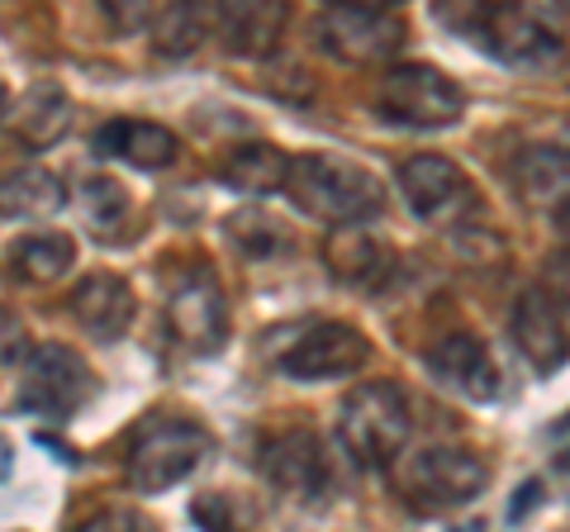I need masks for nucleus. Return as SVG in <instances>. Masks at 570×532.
Segmentation results:
<instances>
[{"label":"nucleus","mask_w":570,"mask_h":532,"mask_svg":"<svg viewBox=\"0 0 570 532\" xmlns=\"http://www.w3.org/2000/svg\"><path fill=\"white\" fill-rule=\"evenodd\" d=\"M285 195L314 219H328L337 228L366 224L385 209V186L366 167L347 162L333 152H299L291 157V176H285Z\"/></svg>","instance_id":"1"},{"label":"nucleus","mask_w":570,"mask_h":532,"mask_svg":"<svg viewBox=\"0 0 570 532\" xmlns=\"http://www.w3.org/2000/svg\"><path fill=\"white\" fill-rule=\"evenodd\" d=\"M337 437L347 456L366 471L390 466L409 442V400L395 381H366L337 410Z\"/></svg>","instance_id":"2"},{"label":"nucleus","mask_w":570,"mask_h":532,"mask_svg":"<svg viewBox=\"0 0 570 532\" xmlns=\"http://www.w3.org/2000/svg\"><path fill=\"white\" fill-rule=\"evenodd\" d=\"M376 110L404 129H452L466 110V91L428 62H400L376 81Z\"/></svg>","instance_id":"3"},{"label":"nucleus","mask_w":570,"mask_h":532,"mask_svg":"<svg viewBox=\"0 0 570 532\" xmlns=\"http://www.w3.org/2000/svg\"><path fill=\"white\" fill-rule=\"evenodd\" d=\"M209 456V433L190 418H148L129 442V485L138 494H163Z\"/></svg>","instance_id":"4"},{"label":"nucleus","mask_w":570,"mask_h":532,"mask_svg":"<svg viewBox=\"0 0 570 532\" xmlns=\"http://www.w3.org/2000/svg\"><path fill=\"white\" fill-rule=\"evenodd\" d=\"M438 14L448 29H461L499 62H547L561 52V39L538 14L513 10V6H448Z\"/></svg>","instance_id":"5"},{"label":"nucleus","mask_w":570,"mask_h":532,"mask_svg":"<svg viewBox=\"0 0 570 532\" xmlns=\"http://www.w3.org/2000/svg\"><path fill=\"white\" fill-rule=\"evenodd\" d=\"M318 48L337 62H381L400 48L404 39V14L385 0H333V6L318 10Z\"/></svg>","instance_id":"6"},{"label":"nucleus","mask_w":570,"mask_h":532,"mask_svg":"<svg viewBox=\"0 0 570 532\" xmlns=\"http://www.w3.org/2000/svg\"><path fill=\"white\" fill-rule=\"evenodd\" d=\"M490 485V466L461 447H423L400 466V490L419 513L471 504Z\"/></svg>","instance_id":"7"},{"label":"nucleus","mask_w":570,"mask_h":532,"mask_svg":"<svg viewBox=\"0 0 570 532\" xmlns=\"http://www.w3.org/2000/svg\"><path fill=\"white\" fill-rule=\"evenodd\" d=\"M91 366L81 352H71L62 343H43L24 357V381H20V410L67 418L71 410H81L91 395Z\"/></svg>","instance_id":"8"},{"label":"nucleus","mask_w":570,"mask_h":532,"mask_svg":"<svg viewBox=\"0 0 570 532\" xmlns=\"http://www.w3.org/2000/svg\"><path fill=\"white\" fill-rule=\"evenodd\" d=\"M400 190L404 205L428 224H456L461 215L475 209V186L452 157L438 152H414L400 167Z\"/></svg>","instance_id":"9"},{"label":"nucleus","mask_w":570,"mask_h":532,"mask_svg":"<svg viewBox=\"0 0 570 532\" xmlns=\"http://www.w3.org/2000/svg\"><path fill=\"white\" fill-rule=\"evenodd\" d=\"M167 328L171 338L190 347V352H219L228 338V299L219 290V280L205 266H190V272L176 280V290L167 299Z\"/></svg>","instance_id":"10"},{"label":"nucleus","mask_w":570,"mask_h":532,"mask_svg":"<svg viewBox=\"0 0 570 532\" xmlns=\"http://www.w3.org/2000/svg\"><path fill=\"white\" fill-rule=\"evenodd\" d=\"M366 357H371V343H366L362 328L309 324L291 347H285L281 371L291 381H343V376H356Z\"/></svg>","instance_id":"11"},{"label":"nucleus","mask_w":570,"mask_h":532,"mask_svg":"<svg viewBox=\"0 0 570 532\" xmlns=\"http://www.w3.org/2000/svg\"><path fill=\"white\" fill-rule=\"evenodd\" d=\"M513 343H519V352L528 357V366L538 371V376H551V371L566 366L570 324H566L561 305L542 286H528L519 295V305H513Z\"/></svg>","instance_id":"12"},{"label":"nucleus","mask_w":570,"mask_h":532,"mask_svg":"<svg viewBox=\"0 0 570 532\" xmlns=\"http://www.w3.org/2000/svg\"><path fill=\"white\" fill-rule=\"evenodd\" d=\"M67 309L71 318L91 333L96 343H115L124 328L134 324V286L124 276L115 272H91V276H81L77 286H71L67 295Z\"/></svg>","instance_id":"13"},{"label":"nucleus","mask_w":570,"mask_h":532,"mask_svg":"<svg viewBox=\"0 0 570 532\" xmlns=\"http://www.w3.org/2000/svg\"><path fill=\"white\" fill-rule=\"evenodd\" d=\"M428 371L448 390H456V395H466L475 404L499 400V366L490 357V347L471 338V333H448V338L428 352Z\"/></svg>","instance_id":"14"},{"label":"nucleus","mask_w":570,"mask_h":532,"mask_svg":"<svg viewBox=\"0 0 570 532\" xmlns=\"http://www.w3.org/2000/svg\"><path fill=\"white\" fill-rule=\"evenodd\" d=\"M262 471L281 494H295V500H314L318 490L328 485V461H324V447L318 437L295 428L276 442H266L262 452Z\"/></svg>","instance_id":"15"},{"label":"nucleus","mask_w":570,"mask_h":532,"mask_svg":"<svg viewBox=\"0 0 570 532\" xmlns=\"http://www.w3.org/2000/svg\"><path fill=\"white\" fill-rule=\"evenodd\" d=\"M513 190H519V200L532 205V209H551V215H561L570 205V157L551 144H528L519 148L513 157Z\"/></svg>","instance_id":"16"},{"label":"nucleus","mask_w":570,"mask_h":532,"mask_svg":"<svg viewBox=\"0 0 570 532\" xmlns=\"http://www.w3.org/2000/svg\"><path fill=\"white\" fill-rule=\"evenodd\" d=\"M285 6L276 0H257V6H219L214 10V39H219L234 58H266L276 52L285 33Z\"/></svg>","instance_id":"17"},{"label":"nucleus","mask_w":570,"mask_h":532,"mask_svg":"<svg viewBox=\"0 0 570 532\" xmlns=\"http://www.w3.org/2000/svg\"><path fill=\"white\" fill-rule=\"evenodd\" d=\"M96 148L105 157H119V162L142 167V171L171 167L176 152H181L176 134L163 129V124H148V119H115V124H105V129L96 134Z\"/></svg>","instance_id":"18"},{"label":"nucleus","mask_w":570,"mask_h":532,"mask_svg":"<svg viewBox=\"0 0 570 532\" xmlns=\"http://www.w3.org/2000/svg\"><path fill=\"white\" fill-rule=\"evenodd\" d=\"M324 262H328V272L343 280V286H356V290L381 286L385 272H390L385 247L371 238V234H362V224L333 228V234L324 238Z\"/></svg>","instance_id":"19"},{"label":"nucleus","mask_w":570,"mask_h":532,"mask_svg":"<svg viewBox=\"0 0 570 532\" xmlns=\"http://www.w3.org/2000/svg\"><path fill=\"white\" fill-rule=\"evenodd\" d=\"M10 124H14V134H20L24 148H52L71 124V96L58 81H33L20 96V105H14Z\"/></svg>","instance_id":"20"},{"label":"nucleus","mask_w":570,"mask_h":532,"mask_svg":"<svg viewBox=\"0 0 570 532\" xmlns=\"http://www.w3.org/2000/svg\"><path fill=\"white\" fill-rule=\"evenodd\" d=\"M67 200L62 181L43 167H14L0 176V215L6 219H48Z\"/></svg>","instance_id":"21"},{"label":"nucleus","mask_w":570,"mask_h":532,"mask_svg":"<svg viewBox=\"0 0 570 532\" xmlns=\"http://www.w3.org/2000/svg\"><path fill=\"white\" fill-rule=\"evenodd\" d=\"M285 176H291V157L272 144H238L224 157L219 181L234 186L238 195H272L285 190Z\"/></svg>","instance_id":"22"},{"label":"nucleus","mask_w":570,"mask_h":532,"mask_svg":"<svg viewBox=\"0 0 570 532\" xmlns=\"http://www.w3.org/2000/svg\"><path fill=\"white\" fill-rule=\"evenodd\" d=\"M148 33H153L157 52L186 58V52H195L214 33V10H205V6H163Z\"/></svg>","instance_id":"23"},{"label":"nucleus","mask_w":570,"mask_h":532,"mask_svg":"<svg viewBox=\"0 0 570 532\" xmlns=\"http://www.w3.org/2000/svg\"><path fill=\"white\" fill-rule=\"evenodd\" d=\"M71 262H77V243L67 234H29L10 247V266H14V276H24V280H52V276H62Z\"/></svg>","instance_id":"24"},{"label":"nucleus","mask_w":570,"mask_h":532,"mask_svg":"<svg viewBox=\"0 0 570 532\" xmlns=\"http://www.w3.org/2000/svg\"><path fill=\"white\" fill-rule=\"evenodd\" d=\"M224 228L247 257H272L285 247V228L272 215H262V209H238V215H228Z\"/></svg>","instance_id":"25"},{"label":"nucleus","mask_w":570,"mask_h":532,"mask_svg":"<svg viewBox=\"0 0 570 532\" xmlns=\"http://www.w3.org/2000/svg\"><path fill=\"white\" fill-rule=\"evenodd\" d=\"M81 205H86V219L96 228H115L124 215H129V195L115 176H91V181L81 186Z\"/></svg>","instance_id":"26"},{"label":"nucleus","mask_w":570,"mask_h":532,"mask_svg":"<svg viewBox=\"0 0 570 532\" xmlns=\"http://www.w3.org/2000/svg\"><path fill=\"white\" fill-rule=\"evenodd\" d=\"M190 519L209 532H247L253 528V509H247L238 494H200L190 509Z\"/></svg>","instance_id":"27"},{"label":"nucleus","mask_w":570,"mask_h":532,"mask_svg":"<svg viewBox=\"0 0 570 532\" xmlns=\"http://www.w3.org/2000/svg\"><path fill=\"white\" fill-rule=\"evenodd\" d=\"M33 347H24V324L10 309H0V362H20Z\"/></svg>","instance_id":"28"},{"label":"nucleus","mask_w":570,"mask_h":532,"mask_svg":"<svg viewBox=\"0 0 570 532\" xmlns=\"http://www.w3.org/2000/svg\"><path fill=\"white\" fill-rule=\"evenodd\" d=\"M77 532H148V528H142V519L129 509H105L96 519H86Z\"/></svg>","instance_id":"29"},{"label":"nucleus","mask_w":570,"mask_h":532,"mask_svg":"<svg viewBox=\"0 0 570 532\" xmlns=\"http://www.w3.org/2000/svg\"><path fill=\"white\" fill-rule=\"evenodd\" d=\"M105 14H110L119 29H153L157 6H124V0H110V6H105Z\"/></svg>","instance_id":"30"},{"label":"nucleus","mask_w":570,"mask_h":532,"mask_svg":"<svg viewBox=\"0 0 570 532\" xmlns=\"http://www.w3.org/2000/svg\"><path fill=\"white\" fill-rule=\"evenodd\" d=\"M551 299H570V253H551L547 257V286H542Z\"/></svg>","instance_id":"31"},{"label":"nucleus","mask_w":570,"mask_h":532,"mask_svg":"<svg viewBox=\"0 0 570 532\" xmlns=\"http://www.w3.org/2000/svg\"><path fill=\"white\" fill-rule=\"evenodd\" d=\"M538 494H542V485H538V481H528V485H523V494H519V504L509 509V519H513V523H519V519H528V513L538 509Z\"/></svg>","instance_id":"32"},{"label":"nucleus","mask_w":570,"mask_h":532,"mask_svg":"<svg viewBox=\"0 0 570 532\" xmlns=\"http://www.w3.org/2000/svg\"><path fill=\"white\" fill-rule=\"evenodd\" d=\"M551 144H557V148H561V152L570 157V119H561L557 129H551Z\"/></svg>","instance_id":"33"},{"label":"nucleus","mask_w":570,"mask_h":532,"mask_svg":"<svg viewBox=\"0 0 570 532\" xmlns=\"http://www.w3.org/2000/svg\"><path fill=\"white\" fill-rule=\"evenodd\" d=\"M10 110V91H6V81H0V115Z\"/></svg>","instance_id":"34"},{"label":"nucleus","mask_w":570,"mask_h":532,"mask_svg":"<svg viewBox=\"0 0 570 532\" xmlns=\"http://www.w3.org/2000/svg\"><path fill=\"white\" fill-rule=\"evenodd\" d=\"M452 532H485V523H461V528H452Z\"/></svg>","instance_id":"35"}]
</instances>
